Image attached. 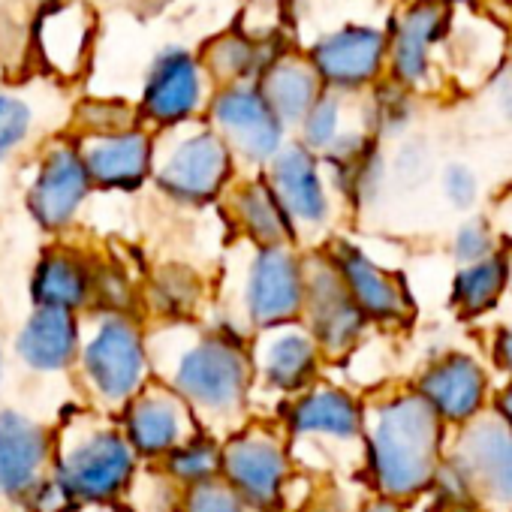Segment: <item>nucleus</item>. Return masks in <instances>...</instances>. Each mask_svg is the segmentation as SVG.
<instances>
[{
    "instance_id": "nucleus-43",
    "label": "nucleus",
    "mask_w": 512,
    "mask_h": 512,
    "mask_svg": "<svg viewBox=\"0 0 512 512\" xmlns=\"http://www.w3.org/2000/svg\"><path fill=\"white\" fill-rule=\"evenodd\" d=\"M494 356L500 359V365H503L506 371H512V326L500 329V335H497V347H494Z\"/></svg>"
},
{
    "instance_id": "nucleus-47",
    "label": "nucleus",
    "mask_w": 512,
    "mask_h": 512,
    "mask_svg": "<svg viewBox=\"0 0 512 512\" xmlns=\"http://www.w3.org/2000/svg\"><path fill=\"white\" fill-rule=\"evenodd\" d=\"M7 374H10V353H7V344H4V338H0V395H4Z\"/></svg>"
},
{
    "instance_id": "nucleus-33",
    "label": "nucleus",
    "mask_w": 512,
    "mask_h": 512,
    "mask_svg": "<svg viewBox=\"0 0 512 512\" xmlns=\"http://www.w3.org/2000/svg\"><path fill=\"white\" fill-rule=\"evenodd\" d=\"M139 115L133 106V97L124 94H100V91H88L79 94L76 100H70V112H67V133L73 139H91V136H106V133H118L127 127H136Z\"/></svg>"
},
{
    "instance_id": "nucleus-42",
    "label": "nucleus",
    "mask_w": 512,
    "mask_h": 512,
    "mask_svg": "<svg viewBox=\"0 0 512 512\" xmlns=\"http://www.w3.org/2000/svg\"><path fill=\"white\" fill-rule=\"evenodd\" d=\"M491 97H494V106L500 109V115H503L506 121H512V58L497 70Z\"/></svg>"
},
{
    "instance_id": "nucleus-12",
    "label": "nucleus",
    "mask_w": 512,
    "mask_h": 512,
    "mask_svg": "<svg viewBox=\"0 0 512 512\" xmlns=\"http://www.w3.org/2000/svg\"><path fill=\"white\" fill-rule=\"evenodd\" d=\"M202 121L223 139L241 172H263L293 139L266 103L260 85L214 88Z\"/></svg>"
},
{
    "instance_id": "nucleus-21",
    "label": "nucleus",
    "mask_w": 512,
    "mask_h": 512,
    "mask_svg": "<svg viewBox=\"0 0 512 512\" xmlns=\"http://www.w3.org/2000/svg\"><path fill=\"white\" fill-rule=\"evenodd\" d=\"M94 247H85L70 238H52L46 244L28 275V299L31 308H52L85 317L94 302Z\"/></svg>"
},
{
    "instance_id": "nucleus-29",
    "label": "nucleus",
    "mask_w": 512,
    "mask_h": 512,
    "mask_svg": "<svg viewBox=\"0 0 512 512\" xmlns=\"http://www.w3.org/2000/svg\"><path fill=\"white\" fill-rule=\"evenodd\" d=\"M449 464L470 494L476 491L500 506H512V431L500 419L473 422Z\"/></svg>"
},
{
    "instance_id": "nucleus-18",
    "label": "nucleus",
    "mask_w": 512,
    "mask_h": 512,
    "mask_svg": "<svg viewBox=\"0 0 512 512\" xmlns=\"http://www.w3.org/2000/svg\"><path fill=\"white\" fill-rule=\"evenodd\" d=\"M115 422L142 467H157L175 446L202 431L193 410L160 380L142 386L115 413Z\"/></svg>"
},
{
    "instance_id": "nucleus-31",
    "label": "nucleus",
    "mask_w": 512,
    "mask_h": 512,
    "mask_svg": "<svg viewBox=\"0 0 512 512\" xmlns=\"http://www.w3.org/2000/svg\"><path fill=\"white\" fill-rule=\"evenodd\" d=\"M256 85H260L266 103L272 106V112L281 118V124L290 133L299 127V121L323 94V85L317 73L311 70V64L305 61L302 49H293L284 58H278Z\"/></svg>"
},
{
    "instance_id": "nucleus-40",
    "label": "nucleus",
    "mask_w": 512,
    "mask_h": 512,
    "mask_svg": "<svg viewBox=\"0 0 512 512\" xmlns=\"http://www.w3.org/2000/svg\"><path fill=\"white\" fill-rule=\"evenodd\" d=\"M455 256H458V263H464V266L482 263L491 256V226L482 217L467 220L455 232Z\"/></svg>"
},
{
    "instance_id": "nucleus-13",
    "label": "nucleus",
    "mask_w": 512,
    "mask_h": 512,
    "mask_svg": "<svg viewBox=\"0 0 512 512\" xmlns=\"http://www.w3.org/2000/svg\"><path fill=\"white\" fill-rule=\"evenodd\" d=\"M263 178L287 211L290 226L296 232V244L302 250L323 247L341 205L326 178L323 160L302 148L296 139H290L263 169Z\"/></svg>"
},
{
    "instance_id": "nucleus-11",
    "label": "nucleus",
    "mask_w": 512,
    "mask_h": 512,
    "mask_svg": "<svg viewBox=\"0 0 512 512\" xmlns=\"http://www.w3.org/2000/svg\"><path fill=\"white\" fill-rule=\"evenodd\" d=\"M97 49H100V13L94 10L91 0H61V4L31 10L28 16L31 76L70 91L91 76Z\"/></svg>"
},
{
    "instance_id": "nucleus-23",
    "label": "nucleus",
    "mask_w": 512,
    "mask_h": 512,
    "mask_svg": "<svg viewBox=\"0 0 512 512\" xmlns=\"http://www.w3.org/2000/svg\"><path fill=\"white\" fill-rule=\"evenodd\" d=\"M88 178L97 193L106 196H136L151 187L157 133L136 124L118 133L76 139Z\"/></svg>"
},
{
    "instance_id": "nucleus-16",
    "label": "nucleus",
    "mask_w": 512,
    "mask_h": 512,
    "mask_svg": "<svg viewBox=\"0 0 512 512\" xmlns=\"http://www.w3.org/2000/svg\"><path fill=\"white\" fill-rule=\"evenodd\" d=\"M247 353L253 368V407L256 398L263 395L278 398L281 407L293 395L320 383L323 368L329 365L302 320L253 332L247 341Z\"/></svg>"
},
{
    "instance_id": "nucleus-44",
    "label": "nucleus",
    "mask_w": 512,
    "mask_h": 512,
    "mask_svg": "<svg viewBox=\"0 0 512 512\" xmlns=\"http://www.w3.org/2000/svg\"><path fill=\"white\" fill-rule=\"evenodd\" d=\"M64 512H133V506L124 500H118V503H82V506H67Z\"/></svg>"
},
{
    "instance_id": "nucleus-26",
    "label": "nucleus",
    "mask_w": 512,
    "mask_h": 512,
    "mask_svg": "<svg viewBox=\"0 0 512 512\" xmlns=\"http://www.w3.org/2000/svg\"><path fill=\"white\" fill-rule=\"evenodd\" d=\"M82 341V317L31 308L10 341L13 362L31 377H70Z\"/></svg>"
},
{
    "instance_id": "nucleus-25",
    "label": "nucleus",
    "mask_w": 512,
    "mask_h": 512,
    "mask_svg": "<svg viewBox=\"0 0 512 512\" xmlns=\"http://www.w3.org/2000/svg\"><path fill=\"white\" fill-rule=\"evenodd\" d=\"M320 160L344 208L362 214L383 199L389 187V157L362 127L347 130Z\"/></svg>"
},
{
    "instance_id": "nucleus-35",
    "label": "nucleus",
    "mask_w": 512,
    "mask_h": 512,
    "mask_svg": "<svg viewBox=\"0 0 512 512\" xmlns=\"http://www.w3.org/2000/svg\"><path fill=\"white\" fill-rule=\"evenodd\" d=\"M157 470L175 491L202 485L208 479L220 476V437L199 431L190 440H184L181 446H175L157 467Z\"/></svg>"
},
{
    "instance_id": "nucleus-34",
    "label": "nucleus",
    "mask_w": 512,
    "mask_h": 512,
    "mask_svg": "<svg viewBox=\"0 0 512 512\" xmlns=\"http://www.w3.org/2000/svg\"><path fill=\"white\" fill-rule=\"evenodd\" d=\"M353 103L350 97H341V94H332V91H323L320 100L308 109V115L299 121V127L293 130V139L308 148L311 154L323 157L347 130L353 127H362L359 124V112H353Z\"/></svg>"
},
{
    "instance_id": "nucleus-10",
    "label": "nucleus",
    "mask_w": 512,
    "mask_h": 512,
    "mask_svg": "<svg viewBox=\"0 0 512 512\" xmlns=\"http://www.w3.org/2000/svg\"><path fill=\"white\" fill-rule=\"evenodd\" d=\"M214 82L208 79L199 55L187 43L157 46L136 82V115L151 133H169L205 118Z\"/></svg>"
},
{
    "instance_id": "nucleus-6",
    "label": "nucleus",
    "mask_w": 512,
    "mask_h": 512,
    "mask_svg": "<svg viewBox=\"0 0 512 512\" xmlns=\"http://www.w3.org/2000/svg\"><path fill=\"white\" fill-rule=\"evenodd\" d=\"M238 175L232 151L205 121L157 133L151 190L166 205L181 211L217 208Z\"/></svg>"
},
{
    "instance_id": "nucleus-30",
    "label": "nucleus",
    "mask_w": 512,
    "mask_h": 512,
    "mask_svg": "<svg viewBox=\"0 0 512 512\" xmlns=\"http://www.w3.org/2000/svg\"><path fill=\"white\" fill-rule=\"evenodd\" d=\"M413 392H419L431 404L440 422H464L482 407L485 374L470 356L449 353L419 374Z\"/></svg>"
},
{
    "instance_id": "nucleus-7",
    "label": "nucleus",
    "mask_w": 512,
    "mask_h": 512,
    "mask_svg": "<svg viewBox=\"0 0 512 512\" xmlns=\"http://www.w3.org/2000/svg\"><path fill=\"white\" fill-rule=\"evenodd\" d=\"M296 473L278 419L253 416L220 437V479L250 512H287Z\"/></svg>"
},
{
    "instance_id": "nucleus-49",
    "label": "nucleus",
    "mask_w": 512,
    "mask_h": 512,
    "mask_svg": "<svg viewBox=\"0 0 512 512\" xmlns=\"http://www.w3.org/2000/svg\"><path fill=\"white\" fill-rule=\"evenodd\" d=\"M160 4H166V0H160Z\"/></svg>"
},
{
    "instance_id": "nucleus-20",
    "label": "nucleus",
    "mask_w": 512,
    "mask_h": 512,
    "mask_svg": "<svg viewBox=\"0 0 512 512\" xmlns=\"http://www.w3.org/2000/svg\"><path fill=\"white\" fill-rule=\"evenodd\" d=\"M293 49H299V43L281 25L253 28L235 22L205 37L196 46V55L214 88H220V85H256L278 58H284Z\"/></svg>"
},
{
    "instance_id": "nucleus-32",
    "label": "nucleus",
    "mask_w": 512,
    "mask_h": 512,
    "mask_svg": "<svg viewBox=\"0 0 512 512\" xmlns=\"http://www.w3.org/2000/svg\"><path fill=\"white\" fill-rule=\"evenodd\" d=\"M359 124L368 136H374L380 145L404 139L416 118V97L413 91L401 88L392 79H380L371 91H365L356 100Z\"/></svg>"
},
{
    "instance_id": "nucleus-48",
    "label": "nucleus",
    "mask_w": 512,
    "mask_h": 512,
    "mask_svg": "<svg viewBox=\"0 0 512 512\" xmlns=\"http://www.w3.org/2000/svg\"><path fill=\"white\" fill-rule=\"evenodd\" d=\"M434 4L446 10V7H464V4H476V0H434Z\"/></svg>"
},
{
    "instance_id": "nucleus-5",
    "label": "nucleus",
    "mask_w": 512,
    "mask_h": 512,
    "mask_svg": "<svg viewBox=\"0 0 512 512\" xmlns=\"http://www.w3.org/2000/svg\"><path fill=\"white\" fill-rule=\"evenodd\" d=\"M70 377L85 407L115 416L154 380L148 323L136 314L88 311L82 317V341Z\"/></svg>"
},
{
    "instance_id": "nucleus-41",
    "label": "nucleus",
    "mask_w": 512,
    "mask_h": 512,
    "mask_svg": "<svg viewBox=\"0 0 512 512\" xmlns=\"http://www.w3.org/2000/svg\"><path fill=\"white\" fill-rule=\"evenodd\" d=\"M443 196L452 208L467 211L479 199V178L467 163H449L443 169Z\"/></svg>"
},
{
    "instance_id": "nucleus-38",
    "label": "nucleus",
    "mask_w": 512,
    "mask_h": 512,
    "mask_svg": "<svg viewBox=\"0 0 512 512\" xmlns=\"http://www.w3.org/2000/svg\"><path fill=\"white\" fill-rule=\"evenodd\" d=\"M175 512H250L238 494L217 476L202 485L184 488L175 497Z\"/></svg>"
},
{
    "instance_id": "nucleus-19",
    "label": "nucleus",
    "mask_w": 512,
    "mask_h": 512,
    "mask_svg": "<svg viewBox=\"0 0 512 512\" xmlns=\"http://www.w3.org/2000/svg\"><path fill=\"white\" fill-rule=\"evenodd\" d=\"M55 428L22 410L0 407V503L28 506L52 470Z\"/></svg>"
},
{
    "instance_id": "nucleus-28",
    "label": "nucleus",
    "mask_w": 512,
    "mask_h": 512,
    "mask_svg": "<svg viewBox=\"0 0 512 512\" xmlns=\"http://www.w3.org/2000/svg\"><path fill=\"white\" fill-rule=\"evenodd\" d=\"M217 211L226 220L235 241H244L253 247L296 244L290 217L281 208V202L272 193L263 172H241L232 181V187L226 190V196L220 199Z\"/></svg>"
},
{
    "instance_id": "nucleus-2",
    "label": "nucleus",
    "mask_w": 512,
    "mask_h": 512,
    "mask_svg": "<svg viewBox=\"0 0 512 512\" xmlns=\"http://www.w3.org/2000/svg\"><path fill=\"white\" fill-rule=\"evenodd\" d=\"M443 422L431 404L407 389L365 404L362 464L377 497L410 500L434 482Z\"/></svg>"
},
{
    "instance_id": "nucleus-3",
    "label": "nucleus",
    "mask_w": 512,
    "mask_h": 512,
    "mask_svg": "<svg viewBox=\"0 0 512 512\" xmlns=\"http://www.w3.org/2000/svg\"><path fill=\"white\" fill-rule=\"evenodd\" d=\"M49 479L70 506L127 500L145 470L112 413L70 407L55 425Z\"/></svg>"
},
{
    "instance_id": "nucleus-1",
    "label": "nucleus",
    "mask_w": 512,
    "mask_h": 512,
    "mask_svg": "<svg viewBox=\"0 0 512 512\" xmlns=\"http://www.w3.org/2000/svg\"><path fill=\"white\" fill-rule=\"evenodd\" d=\"M154 380L169 386L196 416L199 428L226 437L253 416V368L247 341L208 323L148 326Z\"/></svg>"
},
{
    "instance_id": "nucleus-9",
    "label": "nucleus",
    "mask_w": 512,
    "mask_h": 512,
    "mask_svg": "<svg viewBox=\"0 0 512 512\" xmlns=\"http://www.w3.org/2000/svg\"><path fill=\"white\" fill-rule=\"evenodd\" d=\"M296 470L326 461L323 467H335L341 449L362 452V428H365V401L338 386V383H314L311 389L284 401L275 413Z\"/></svg>"
},
{
    "instance_id": "nucleus-36",
    "label": "nucleus",
    "mask_w": 512,
    "mask_h": 512,
    "mask_svg": "<svg viewBox=\"0 0 512 512\" xmlns=\"http://www.w3.org/2000/svg\"><path fill=\"white\" fill-rule=\"evenodd\" d=\"M506 281H509V263H506V256L491 253L488 260L473 263V266H464L455 275V281H452V305L464 317L485 314L503 296Z\"/></svg>"
},
{
    "instance_id": "nucleus-22",
    "label": "nucleus",
    "mask_w": 512,
    "mask_h": 512,
    "mask_svg": "<svg viewBox=\"0 0 512 512\" xmlns=\"http://www.w3.org/2000/svg\"><path fill=\"white\" fill-rule=\"evenodd\" d=\"M452 13L437 7L434 0H416L386 28V79L398 82L407 91H419L434 67V49L449 40Z\"/></svg>"
},
{
    "instance_id": "nucleus-24",
    "label": "nucleus",
    "mask_w": 512,
    "mask_h": 512,
    "mask_svg": "<svg viewBox=\"0 0 512 512\" xmlns=\"http://www.w3.org/2000/svg\"><path fill=\"white\" fill-rule=\"evenodd\" d=\"M323 250L332 260L335 272L341 275L350 299L368 320V326L371 323L401 326L410 320L413 305H410L407 287L398 275H392L389 269L374 263L359 244H353L347 238H332L323 244Z\"/></svg>"
},
{
    "instance_id": "nucleus-37",
    "label": "nucleus",
    "mask_w": 512,
    "mask_h": 512,
    "mask_svg": "<svg viewBox=\"0 0 512 512\" xmlns=\"http://www.w3.org/2000/svg\"><path fill=\"white\" fill-rule=\"evenodd\" d=\"M139 284H142V278L133 275V269L121 260V256H103V253H97L91 311L136 314V317H142L139 314Z\"/></svg>"
},
{
    "instance_id": "nucleus-39",
    "label": "nucleus",
    "mask_w": 512,
    "mask_h": 512,
    "mask_svg": "<svg viewBox=\"0 0 512 512\" xmlns=\"http://www.w3.org/2000/svg\"><path fill=\"white\" fill-rule=\"evenodd\" d=\"M428 145L419 139H404L398 151L389 160V181H398L404 187H416L428 175Z\"/></svg>"
},
{
    "instance_id": "nucleus-4",
    "label": "nucleus",
    "mask_w": 512,
    "mask_h": 512,
    "mask_svg": "<svg viewBox=\"0 0 512 512\" xmlns=\"http://www.w3.org/2000/svg\"><path fill=\"white\" fill-rule=\"evenodd\" d=\"M305 250L296 244L253 247L232 244L214 290V308L244 326L250 335L302 317Z\"/></svg>"
},
{
    "instance_id": "nucleus-46",
    "label": "nucleus",
    "mask_w": 512,
    "mask_h": 512,
    "mask_svg": "<svg viewBox=\"0 0 512 512\" xmlns=\"http://www.w3.org/2000/svg\"><path fill=\"white\" fill-rule=\"evenodd\" d=\"M356 512H401V503H395V500H386V497H374V500L362 503Z\"/></svg>"
},
{
    "instance_id": "nucleus-45",
    "label": "nucleus",
    "mask_w": 512,
    "mask_h": 512,
    "mask_svg": "<svg viewBox=\"0 0 512 512\" xmlns=\"http://www.w3.org/2000/svg\"><path fill=\"white\" fill-rule=\"evenodd\" d=\"M497 410H500V416H497V419L512 431V386L500 392V398H497Z\"/></svg>"
},
{
    "instance_id": "nucleus-15",
    "label": "nucleus",
    "mask_w": 512,
    "mask_h": 512,
    "mask_svg": "<svg viewBox=\"0 0 512 512\" xmlns=\"http://www.w3.org/2000/svg\"><path fill=\"white\" fill-rule=\"evenodd\" d=\"M299 320L317 341L326 362L347 359L368 332V320L350 299L323 247L305 250V302Z\"/></svg>"
},
{
    "instance_id": "nucleus-17",
    "label": "nucleus",
    "mask_w": 512,
    "mask_h": 512,
    "mask_svg": "<svg viewBox=\"0 0 512 512\" xmlns=\"http://www.w3.org/2000/svg\"><path fill=\"white\" fill-rule=\"evenodd\" d=\"M64 88L28 76L0 85V169L25 163L49 136L67 127Z\"/></svg>"
},
{
    "instance_id": "nucleus-8",
    "label": "nucleus",
    "mask_w": 512,
    "mask_h": 512,
    "mask_svg": "<svg viewBox=\"0 0 512 512\" xmlns=\"http://www.w3.org/2000/svg\"><path fill=\"white\" fill-rule=\"evenodd\" d=\"M97 196L79 142L61 130L49 136L28 160L22 178V205L28 220L49 238H70Z\"/></svg>"
},
{
    "instance_id": "nucleus-27",
    "label": "nucleus",
    "mask_w": 512,
    "mask_h": 512,
    "mask_svg": "<svg viewBox=\"0 0 512 512\" xmlns=\"http://www.w3.org/2000/svg\"><path fill=\"white\" fill-rule=\"evenodd\" d=\"M214 302L211 278L181 260L151 266L139 284V314L148 326L196 323Z\"/></svg>"
},
{
    "instance_id": "nucleus-14",
    "label": "nucleus",
    "mask_w": 512,
    "mask_h": 512,
    "mask_svg": "<svg viewBox=\"0 0 512 512\" xmlns=\"http://www.w3.org/2000/svg\"><path fill=\"white\" fill-rule=\"evenodd\" d=\"M323 91L359 100L386 79V28L371 22H341L299 46Z\"/></svg>"
}]
</instances>
